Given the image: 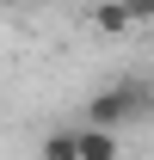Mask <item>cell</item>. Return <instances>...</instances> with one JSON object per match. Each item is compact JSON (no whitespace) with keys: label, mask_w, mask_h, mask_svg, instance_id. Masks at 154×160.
<instances>
[{"label":"cell","mask_w":154,"mask_h":160,"mask_svg":"<svg viewBox=\"0 0 154 160\" xmlns=\"http://www.w3.org/2000/svg\"><path fill=\"white\" fill-rule=\"evenodd\" d=\"M148 111V92L142 86H130V80H117V86H99L93 99L80 105V123H105V129H117V123H130Z\"/></svg>","instance_id":"1"},{"label":"cell","mask_w":154,"mask_h":160,"mask_svg":"<svg viewBox=\"0 0 154 160\" xmlns=\"http://www.w3.org/2000/svg\"><path fill=\"white\" fill-rule=\"evenodd\" d=\"M111 154H117V129H105V123L74 129V160H111Z\"/></svg>","instance_id":"2"},{"label":"cell","mask_w":154,"mask_h":160,"mask_svg":"<svg viewBox=\"0 0 154 160\" xmlns=\"http://www.w3.org/2000/svg\"><path fill=\"white\" fill-rule=\"evenodd\" d=\"M93 25H99V31H130V6H123V0H99V6H93Z\"/></svg>","instance_id":"3"},{"label":"cell","mask_w":154,"mask_h":160,"mask_svg":"<svg viewBox=\"0 0 154 160\" xmlns=\"http://www.w3.org/2000/svg\"><path fill=\"white\" fill-rule=\"evenodd\" d=\"M43 160H74V129H56V136H43Z\"/></svg>","instance_id":"4"},{"label":"cell","mask_w":154,"mask_h":160,"mask_svg":"<svg viewBox=\"0 0 154 160\" xmlns=\"http://www.w3.org/2000/svg\"><path fill=\"white\" fill-rule=\"evenodd\" d=\"M13 6H25V0H0V12H13Z\"/></svg>","instance_id":"5"}]
</instances>
